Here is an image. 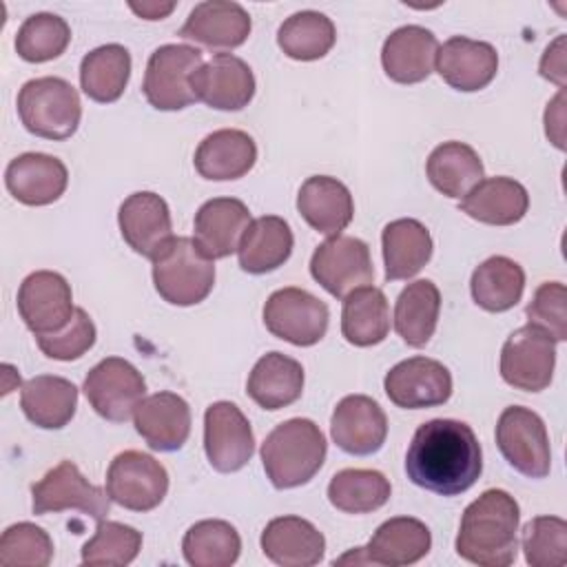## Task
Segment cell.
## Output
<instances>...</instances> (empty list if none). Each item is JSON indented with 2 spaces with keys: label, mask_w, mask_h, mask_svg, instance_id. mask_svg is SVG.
I'll list each match as a JSON object with an SVG mask.
<instances>
[{
  "label": "cell",
  "mask_w": 567,
  "mask_h": 567,
  "mask_svg": "<svg viewBox=\"0 0 567 567\" xmlns=\"http://www.w3.org/2000/svg\"><path fill=\"white\" fill-rule=\"evenodd\" d=\"M483 472V452L474 430L456 419H432L416 427L405 452L408 478L434 494L458 496Z\"/></svg>",
  "instance_id": "obj_1"
},
{
  "label": "cell",
  "mask_w": 567,
  "mask_h": 567,
  "mask_svg": "<svg viewBox=\"0 0 567 567\" xmlns=\"http://www.w3.org/2000/svg\"><path fill=\"white\" fill-rule=\"evenodd\" d=\"M520 509L505 489H485L472 501L461 518L456 554L481 567H507L518 551Z\"/></svg>",
  "instance_id": "obj_2"
},
{
  "label": "cell",
  "mask_w": 567,
  "mask_h": 567,
  "mask_svg": "<svg viewBox=\"0 0 567 567\" xmlns=\"http://www.w3.org/2000/svg\"><path fill=\"white\" fill-rule=\"evenodd\" d=\"M326 452V436L315 421L288 419L261 443V463L277 489H290L306 485L321 470Z\"/></svg>",
  "instance_id": "obj_3"
},
{
  "label": "cell",
  "mask_w": 567,
  "mask_h": 567,
  "mask_svg": "<svg viewBox=\"0 0 567 567\" xmlns=\"http://www.w3.org/2000/svg\"><path fill=\"white\" fill-rule=\"evenodd\" d=\"M151 261L155 290L173 306H195L215 286V264L190 237H173Z\"/></svg>",
  "instance_id": "obj_4"
},
{
  "label": "cell",
  "mask_w": 567,
  "mask_h": 567,
  "mask_svg": "<svg viewBox=\"0 0 567 567\" xmlns=\"http://www.w3.org/2000/svg\"><path fill=\"white\" fill-rule=\"evenodd\" d=\"M18 115L31 135L66 140L80 126L82 104L71 82L44 75L22 84L18 93Z\"/></svg>",
  "instance_id": "obj_5"
},
{
  "label": "cell",
  "mask_w": 567,
  "mask_h": 567,
  "mask_svg": "<svg viewBox=\"0 0 567 567\" xmlns=\"http://www.w3.org/2000/svg\"><path fill=\"white\" fill-rule=\"evenodd\" d=\"M202 51L188 44H164L146 62L142 91L157 111H179L197 102L195 73L202 69Z\"/></svg>",
  "instance_id": "obj_6"
},
{
  "label": "cell",
  "mask_w": 567,
  "mask_h": 567,
  "mask_svg": "<svg viewBox=\"0 0 567 567\" xmlns=\"http://www.w3.org/2000/svg\"><path fill=\"white\" fill-rule=\"evenodd\" d=\"M496 445L518 474L527 478H545L549 474V434L534 410L523 405L505 408L496 421Z\"/></svg>",
  "instance_id": "obj_7"
},
{
  "label": "cell",
  "mask_w": 567,
  "mask_h": 567,
  "mask_svg": "<svg viewBox=\"0 0 567 567\" xmlns=\"http://www.w3.org/2000/svg\"><path fill=\"white\" fill-rule=\"evenodd\" d=\"M168 492V474L151 454L126 450L106 470V494L113 503L131 512L155 509Z\"/></svg>",
  "instance_id": "obj_8"
},
{
  "label": "cell",
  "mask_w": 567,
  "mask_h": 567,
  "mask_svg": "<svg viewBox=\"0 0 567 567\" xmlns=\"http://www.w3.org/2000/svg\"><path fill=\"white\" fill-rule=\"evenodd\" d=\"M84 394L91 408L111 423H124L146 394L142 372L122 357H106L84 379Z\"/></svg>",
  "instance_id": "obj_9"
},
{
  "label": "cell",
  "mask_w": 567,
  "mask_h": 567,
  "mask_svg": "<svg viewBox=\"0 0 567 567\" xmlns=\"http://www.w3.org/2000/svg\"><path fill=\"white\" fill-rule=\"evenodd\" d=\"M328 306L303 288L275 290L264 306V323L272 337L292 346H315L328 330Z\"/></svg>",
  "instance_id": "obj_10"
},
{
  "label": "cell",
  "mask_w": 567,
  "mask_h": 567,
  "mask_svg": "<svg viewBox=\"0 0 567 567\" xmlns=\"http://www.w3.org/2000/svg\"><path fill=\"white\" fill-rule=\"evenodd\" d=\"M310 275L332 297L343 299L374 279V266L365 241L350 235H334L317 246L310 257Z\"/></svg>",
  "instance_id": "obj_11"
},
{
  "label": "cell",
  "mask_w": 567,
  "mask_h": 567,
  "mask_svg": "<svg viewBox=\"0 0 567 567\" xmlns=\"http://www.w3.org/2000/svg\"><path fill=\"white\" fill-rule=\"evenodd\" d=\"M432 547V534L425 523L412 516H394L377 527L365 547H357L341 558H334V565H385L403 567L414 565L427 556Z\"/></svg>",
  "instance_id": "obj_12"
},
{
  "label": "cell",
  "mask_w": 567,
  "mask_h": 567,
  "mask_svg": "<svg viewBox=\"0 0 567 567\" xmlns=\"http://www.w3.org/2000/svg\"><path fill=\"white\" fill-rule=\"evenodd\" d=\"M31 498V509L38 516L78 509L84 516L104 520L109 514V494L89 483L73 461H60L38 483H33Z\"/></svg>",
  "instance_id": "obj_13"
},
{
  "label": "cell",
  "mask_w": 567,
  "mask_h": 567,
  "mask_svg": "<svg viewBox=\"0 0 567 567\" xmlns=\"http://www.w3.org/2000/svg\"><path fill=\"white\" fill-rule=\"evenodd\" d=\"M556 341L536 326L514 330L501 350V377L516 390L540 392L551 383Z\"/></svg>",
  "instance_id": "obj_14"
},
{
  "label": "cell",
  "mask_w": 567,
  "mask_h": 567,
  "mask_svg": "<svg viewBox=\"0 0 567 567\" xmlns=\"http://www.w3.org/2000/svg\"><path fill=\"white\" fill-rule=\"evenodd\" d=\"M18 312L35 337L64 330L75 315L69 281L53 270L27 275L18 288Z\"/></svg>",
  "instance_id": "obj_15"
},
{
  "label": "cell",
  "mask_w": 567,
  "mask_h": 567,
  "mask_svg": "<svg viewBox=\"0 0 567 567\" xmlns=\"http://www.w3.org/2000/svg\"><path fill=\"white\" fill-rule=\"evenodd\" d=\"M204 450L213 470L230 474L255 454V436L244 412L230 401H215L204 412Z\"/></svg>",
  "instance_id": "obj_16"
},
{
  "label": "cell",
  "mask_w": 567,
  "mask_h": 567,
  "mask_svg": "<svg viewBox=\"0 0 567 567\" xmlns=\"http://www.w3.org/2000/svg\"><path fill=\"white\" fill-rule=\"evenodd\" d=\"M383 388L396 408H434L452 396V374L436 359L410 357L385 374Z\"/></svg>",
  "instance_id": "obj_17"
},
{
  "label": "cell",
  "mask_w": 567,
  "mask_h": 567,
  "mask_svg": "<svg viewBox=\"0 0 567 567\" xmlns=\"http://www.w3.org/2000/svg\"><path fill=\"white\" fill-rule=\"evenodd\" d=\"M330 434L337 447L346 454L370 456L385 443L388 419L374 399L365 394H348L332 412Z\"/></svg>",
  "instance_id": "obj_18"
},
{
  "label": "cell",
  "mask_w": 567,
  "mask_h": 567,
  "mask_svg": "<svg viewBox=\"0 0 567 567\" xmlns=\"http://www.w3.org/2000/svg\"><path fill=\"white\" fill-rule=\"evenodd\" d=\"M250 29V16L239 2L206 0L193 7L179 35L210 51H230L248 40Z\"/></svg>",
  "instance_id": "obj_19"
},
{
  "label": "cell",
  "mask_w": 567,
  "mask_h": 567,
  "mask_svg": "<svg viewBox=\"0 0 567 567\" xmlns=\"http://www.w3.org/2000/svg\"><path fill=\"white\" fill-rule=\"evenodd\" d=\"M195 95L217 111H241L255 95L252 69L233 53H217L195 73Z\"/></svg>",
  "instance_id": "obj_20"
},
{
  "label": "cell",
  "mask_w": 567,
  "mask_h": 567,
  "mask_svg": "<svg viewBox=\"0 0 567 567\" xmlns=\"http://www.w3.org/2000/svg\"><path fill=\"white\" fill-rule=\"evenodd\" d=\"M124 241L142 257L153 259L171 239L173 221L168 204L151 190L128 195L117 213Z\"/></svg>",
  "instance_id": "obj_21"
},
{
  "label": "cell",
  "mask_w": 567,
  "mask_h": 567,
  "mask_svg": "<svg viewBox=\"0 0 567 567\" xmlns=\"http://www.w3.org/2000/svg\"><path fill=\"white\" fill-rule=\"evenodd\" d=\"M436 71L456 91H481L498 71V53L489 42L454 35L439 47Z\"/></svg>",
  "instance_id": "obj_22"
},
{
  "label": "cell",
  "mask_w": 567,
  "mask_h": 567,
  "mask_svg": "<svg viewBox=\"0 0 567 567\" xmlns=\"http://www.w3.org/2000/svg\"><path fill=\"white\" fill-rule=\"evenodd\" d=\"M133 421L137 434L155 452H175L190 434V408L175 392H155L142 399Z\"/></svg>",
  "instance_id": "obj_23"
},
{
  "label": "cell",
  "mask_w": 567,
  "mask_h": 567,
  "mask_svg": "<svg viewBox=\"0 0 567 567\" xmlns=\"http://www.w3.org/2000/svg\"><path fill=\"white\" fill-rule=\"evenodd\" d=\"M69 173L62 159L47 153H22L4 171L7 190L27 206H47L66 190Z\"/></svg>",
  "instance_id": "obj_24"
},
{
  "label": "cell",
  "mask_w": 567,
  "mask_h": 567,
  "mask_svg": "<svg viewBox=\"0 0 567 567\" xmlns=\"http://www.w3.org/2000/svg\"><path fill=\"white\" fill-rule=\"evenodd\" d=\"M250 210L241 199L215 197L199 206L195 213V244L199 250L215 259L237 252L239 241L250 226Z\"/></svg>",
  "instance_id": "obj_25"
},
{
  "label": "cell",
  "mask_w": 567,
  "mask_h": 567,
  "mask_svg": "<svg viewBox=\"0 0 567 567\" xmlns=\"http://www.w3.org/2000/svg\"><path fill=\"white\" fill-rule=\"evenodd\" d=\"M436 35L419 24L394 29L381 49V64L385 75L399 84L423 82L436 64Z\"/></svg>",
  "instance_id": "obj_26"
},
{
  "label": "cell",
  "mask_w": 567,
  "mask_h": 567,
  "mask_svg": "<svg viewBox=\"0 0 567 567\" xmlns=\"http://www.w3.org/2000/svg\"><path fill=\"white\" fill-rule=\"evenodd\" d=\"M261 551L281 567H312L323 558L326 538L301 516H279L264 527Z\"/></svg>",
  "instance_id": "obj_27"
},
{
  "label": "cell",
  "mask_w": 567,
  "mask_h": 567,
  "mask_svg": "<svg viewBox=\"0 0 567 567\" xmlns=\"http://www.w3.org/2000/svg\"><path fill=\"white\" fill-rule=\"evenodd\" d=\"M297 210L321 235H341L352 221L354 202L343 182L328 175L308 177L297 195Z\"/></svg>",
  "instance_id": "obj_28"
},
{
  "label": "cell",
  "mask_w": 567,
  "mask_h": 567,
  "mask_svg": "<svg viewBox=\"0 0 567 567\" xmlns=\"http://www.w3.org/2000/svg\"><path fill=\"white\" fill-rule=\"evenodd\" d=\"M193 162L204 179H239L255 166L257 144L246 131L219 128L199 142Z\"/></svg>",
  "instance_id": "obj_29"
},
{
  "label": "cell",
  "mask_w": 567,
  "mask_h": 567,
  "mask_svg": "<svg viewBox=\"0 0 567 567\" xmlns=\"http://www.w3.org/2000/svg\"><path fill=\"white\" fill-rule=\"evenodd\" d=\"M458 208L481 224L512 226L525 217L529 195L525 186L512 177H487L461 199Z\"/></svg>",
  "instance_id": "obj_30"
},
{
  "label": "cell",
  "mask_w": 567,
  "mask_h": 567,
  "mask_svg": "<svg viewBox=\"0 0 567 567\" xmlns=\"http://www.w3.org/2000/svg\"><path fill=\"white\" fill-rule=\"evenodd\" d=\"M246 392L264 410L288 408L303 392V368L297 359L272 350L252 365Z\"/></svg>",
  "instance_id": "obj_31"
},
{
  "label": "cell",
  "mask_w": 567,
  "mask_h": 567,
  "mask_svg": "<svg viewBox=\"0 0 567 567\" xmlns=\"http://www.w3.org/2000/svg\"><path fill=\"white\" fill-rule=\"evenodd\" d=\"M292 246L295 237L286 219L277 215L257 217L250 221L239 241V266L250 275L272 272L288 261Z\"/></svg>",
  "instance_id": "obj_32"
},
{
  "label": "cell",
  "mask_w": 567,
  "mask_h": 567,
  "mask_svg": "<svg viewBox=\"0 0 567 567\" xmlns=\"http://www.w3.org/2000/svg\"><path fill=\"white\" fill-rule=\"evenodd\" d=\"M20 408L33 425L60 430L75 414L78 388L64 377L38 374L20 388Z\"/></svg>",
  "instance_id": "obj_33"
},
{
  "label": "cell",
  "mask_w": 567,
  "mask_h": 567,
  "mask_svg": "<svg viewBox=\"0 0 567 567\" xmlns=\"http://www.w3.org/2000/svg\"><path fill=\"white\" fill-rule=\"evenodd\" d=\"M381 246L388 281L410 279L421 272L434 248L430 230L410 217L390 221L381 233Z\"/></svg>",
  "instance_id": "obj_34"
},
{
  "label": "cell",
  "mask_w": 567,
  "mask_h": 567,
  "mask_svg": "<svg viewBox=\"0 0 567 567\" xmlns=\"http://www.w3.org/2000/svg\"><path fill=\"white\" fill-rule=\"evenodd\" d=\"M441 292L434 281L419 279L408 284L394 303V330L410 348H423L439 323Z\"/></svg>",
  "instance_id": "obj_35"
},
{
  "label": "cell",
  "mask_w": 567,
  "mask_h": 567,
  "mask_svg": "<svg viewBox=\"0 0 567 567\" xmlns=\"http://www.w3.org/2000/svg\"><path fill=\"white\" fill-rule=\"evenodd\" d=\"M390 332V308L381 288L361 286L343 297L341 334L357 348L381 343Z\"/></svg>",
  "instance_id": "obj_36"
},
{
  "label": "cell",
  "mask_w": 567,
  "mask_h": 567,
  "mask_svg": "<svg viewBox=\"0 0 567 567\" xmlns=\"http://www.w3.org/2000/svg\"><path fill=\"white\" fill-rule=\"evenodd\" d=\"M425 173L439 193L463 199L483 179V162L470 144L450 140L430 153Z\"/></svg>",
  "instance_id": "obj_37"
},
{
  "label": "cell",
  "mask_w": 567,
  "mask_h": 567,
  "mask_svg": "<svg viewBox=\"0 0 567 567\" xmlns=\"http://www.w3.org/2000/svg\"><path fill=\"white\" fill-rule=\"evenodd\" d=\"M472 299L487 312H505L514 308L525 290V270L509 257L494 255L485 259L470 279Z\"/></svg>",
  "instance_id": "obj_38"
},
{
  "label": "cell",
  "mask_w": 567,
  "mask_h": 567,
  "mask_svg": "<svg viewBox=\"0 0 567 567\" xmlns=\"http://www.w3.org/2000/svg\"><path fill=\"white\" fill-rule=\"evenodd\" d=\"M131 78V53L122 44H102L80 62V86L100 104L122 97Z\"/></svg>",
  "instance_id": "obj_39"
},
{
  "label": "cell",
  "mask_w": 567,
  "mask_h": 567,
  "mask_svg": "<svg viewBox=\"0 0 567 567\" xmlns=\"http://www.w3.org/2000/svg\"><path fill=\"white\" fill-rule=\"evenodd\" d=\"M182 551L193 567H230L239 558L241 538L230 523L206 518L188 527Z\"/></svg>",
  "instance_id": "obj_40"
},
{
  "label": "cell",
  "mask_w": 567,
  "mask_h": 567,
  "mask_svg": "<svg viewBox=\"0 0 567 567\" xmlns=\"http://www.w3.org/2000/svg\"><path fill=\"white\" fill-rule=\"evenodd\" d=\"M337 40V29L332 20L319 11H297L286 18L277 31L279 49L301 62L323 58Z\"/></svg>",
  "instance_id": "obj_41"
},
{
  "label": "cell",
  "mask_w": 567,
  "mask_h": 567,
  "mask_svg": "<svg viewBox=\"0 0 567 567\" xmlns=\"http://www.w3.org/2000/svg\"><path fill=\"white\" fill-rule=\"evenodd\" d=\"M392 494L390 481L377 470H341L328 483V501L346 514L377 512Z\"/></svg>",
  "instance_id": "obj_42"
},
{
  "label": "cell",
  "mask_w": 567,
  "mask_h": 567,
  "mask_svg": "<svg viewBox=\"0 0 567 567\" xmlns=\"http://www.w3.org/2000/svg\"><path fill=\"white\" fill-rule=\"evenodd\" d=\"M71 42V27L55 13L29 16L16 33V51L24 62H49L60 58Z\"/></svg>",
  "instance_id": "obj_43"
},
{
  "label": "cell",
  "mask_w": 567,
  "mask_h": 567,
  "mask_svg": "<svg viewBox=\"0 0 567 567\" xmlns=\"http://www.w3.org/2000/svg\"><path fill=\"white\" fill-rule=\"evenodd\" d=\"M142 549V534L124 523L97 520L95 534L82 547L84 565L122 567L137 558Z\"/></svg>",
  "instance_id": "obj_44"
},
{
  "label": "cell",
  "mask_w": 567,
  "mask_h": 567,
  "mask_svg": "<svg viewBox=\"0 0 567 567\" xmlns=\"http://www.w3.org/2000/svg\"><path fill=\"white\" fill-rule=\"evenodd\" d=\"M523 551L532 567H563L567 563V523L558 516H536L523 527Z\"/></svg>",
  "instance_id": "obj_45"
},
{
  "label": "cell",
  "mask_w": 567,
  "mask_h": 567,
  "mask_svg": "<svg viewBox=\"0 0 567 567\" xmlns=\"http://www.w3.org/2000/svg\"><path fill=\"white\" fill-rule=\"evenodd\" d=\"M53 558L51 536L33 523H16L2 532L0 565L4 567H47Z\"/></svg>",
  "instance_id": "obj_46"
},
{
  "label": "cell",
  "mask_w": 567,
  "mask_h": 567,
  "mask_svg": "<svg viewBox=\"0 0 567 567\" xmlns=\"http://www.w3.org/2000/svg\"><path fill=\"white\" fill-rule=\"evenodd\" d=\"M95 337V323L89 317V312L84 308H75V315L64 330L53 334H40L35 337V343L49 359L75 361L93 348Z\"/></svg>",
  "instance_id": "obj_47"
},
{
  "label": "cell",
  "mask_w": 567,
  "mask_h": 567,
  "mask_svg": "<svg viewBox=\"0 0 567 567\" xmlns=\"http://www.w3.org/2000/svg\"><path fill=\"white\" fill-rule=\"evenodd\" d=\"M529 326L540 328L554 341L567 339V288L560 281H545L536 288L525 308Z\"/></svg>",
  "instance_id": "obj_48"
},
{
  "label": "cell",
  "mask_w": 567,
  "mask_h": 567,
  "mask_svg": "<svg viewBox=\"0 0 567 567\" xmlns=\"http://www.w3.org/2000/svg\"><path fill=\"white\" fill-rule=\"evenodd\" d=\"M540 75L556 82L560 89L565 86V35H558L543 53Z\"/></svg>",
  "instance_id": "obj_49"
},
{
  "label": "cell",
  "mask_w": 567,
  "mask_h": 567,
  "mask_svg": "<svg viewBox=\"0 0 567 567\" xmlns=\"http://www.w3.org/2000/svg\"><path fill=\"white\" fill-rule=\"evenodd\" d=\"M545 133L560 151L565 148V93L563 91L547 104Z\"/></svg>",
  "instance_id": "obj_50"
},
{
  "label": "cell",
  "mask_w": 567,
  "mask_h": 567,
  "mask_svg": "<svg viewBox=\"0 0 567 567\" xmlns=\"http://www.w3.org/2000/svg\"><path fill=\"white\" fill-rule=\"evenodd\" d=\"M128 7L144 20H162L175 9V2H131Z\"/></svg>",
  "instance_id": "obj_51"
}]
</instances>
